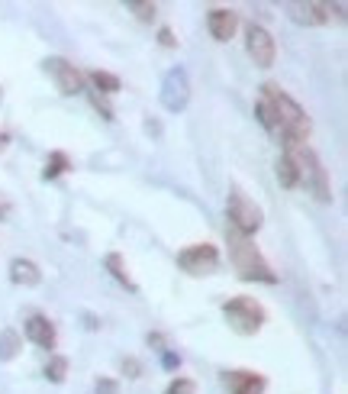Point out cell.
I'll list each match as a JSON object with an SVG mask.
<instances>
[{
  "mask_svg": "<svg viewBox=\"0 0 348 394\" xmlns=\"http://www.w3.org/2000/svg\"><path fill=\"white\" fill-rule=\"evenodd\" d=\"M0 220H7V204H0Z\"/></svg>",
  "mask_w": 348,
  "mask_h": 394,
  "instance_id": "cell-33",
  "label": "cell"
},
{
  "mask_svg": "<svg viewBox=\"0 0 348 394\" xmlns=\"http://www.w3.org/2000/svg\"><path fill=\"white\" fill-rule=\"evenodd\" d=\"M255 113H258V123L268 129L271 136H281V129H278V117H274V110H271V104H268L265 97L255 104Z\"/></svg>",
  "mask_w": 348,
  "mask_h": 394,
  "instance_id": "cell-19",
  "label": "cell"
},
{
  "mask_svg": "<svg viewBox=\"0 0 348 394\" xmlns=\"http://www.w3.org/2000/svg\"><path fill=\"white\" fill-rule=\"evenodd\" d=\"M7 142H10V133H4V129H0V152L7 149Z\"/></svg>",
  "mask_w": 348,
  "mask_h": 394,
  "instance_id": "cell-31",
  "label": "cell"
},
{
  "mask_svg": "<svg viewBox=\"0 0 348 394\" xmlns=\"http://www.w3.org/2000/svg\"><path fill=\"white\" fill-rule=\"evenodd\" d=\"M158 43L165 46V49H174V46H178V39H174V33H171L168 26H161V29H158Z\"/></svg>",
  "mask_w": 348,
  "mask_h": 394,
  "instance_id": "cell-27",
  "label": "cell"
},
{
  "mask_svg": "<svg viewBox=\"0 0 348 394\" xmlns=\"http://www.w3.org/2000/svg\"><path fill=\"white\" fill-rule=\"evenodd\" d=\"M146 129H148V133H155V136H158V133H161V127H158V123H152V120H148V123H146Z\"/></svg>",
  "mask_w": 348,
  "mask_h": 394,
  "instance_id": "cell-32",
  "label": "cell"
},
{
  "mask_svg": "<svg viewBox=\"0 0 348 394\" xmlns=\"http://www.w3.org/2000/svg\"><path fill=\"white\" fill-rule=\"evenodd\" d=\"M261 97L271 104L274 117H278V129H281V139H284V149L287 146H307L310 129H313V127H310L307 110H303L290 94L281 91L278 85H271V81L261 87Z\"/></svg>",
  "mask_w": 348,
  "mask_h": 394,
  "instance_id": "cell-1",
  "label": "cell"
},
{
  "mask_svg": "<svg viewBox=\"0 0 348 394\" xmlns=\"http://www.w3.org/2000/svg\"><path fill=\"white\" fill-rule=\"evenodd\" d=\"M104 265H107V272H110L126 291H133V294L139 291V288H136V282L129 278V272H126V262H123V255H119V252H110V255H107Z\"/></svg>",
  "mask_w": 348,
  "mask_h": 394,
  "instance_id": "cell-16",
  "label": "cell"
},
{
  "mask_svg": "<svg viewBox=\"0 0 348 394\" xmlns=\"http://www.w3.org/2000/svg\"><path fill=\"white\" fill-rule=\"evenodd\" d=\"M226 211H229V230H236L239 236H245V240L255 236V233L261 230V223H265L261 207H258L255 201H249L239 188L229 191V204H226Z\"/></svg>",
  "mask_w": 348,
  "mask_h": 394,
  "instance_id": "cell-5",
  "label": "cell"
},
{
  "mask_svg": "<svg viewBox=\"0 0 348 394\" xmlns=\"http://www.w3.org/2000/svg\"><path fill=\"white\" fill-rule=\"evenodd\" d=\"M226 385H229V394H261L268 381L258 372H226Z\"/></svg>",
  "mask_w": 348,
  "mask_h": 394,
  "instance_id": "cell-13",
  "label": "cell"
},
{
  "mask_svg": "<svg viewBox=\"0 0 348 394\" xmlns=\"http://www.w3.org/2000/svg\"><path fill=\"white\" fill-rule=\"evenodd\" d=\"M68 169H71L68 155H65V152H52L49 162H45V169H42V178H45V181H55V178H62Z\"/></svg>",
  "mask_w": 348,
  "mask_h": 394,
  "instance_id": "cell-18",
  "label": "cell"
},
{
  "mask_svg": "<svg viewBox=\"0 0 348 394\" xmlns=\"http://www.w3.org/2000/svg\"><path fill=\"white\" fill-rule=\"evenodd\" d=\"M245 49H249L251 62H255L258 68H271L274 55H278L274 36L268 33L265 26H258V23H249V26H245Z\"/></svg>",
  "mask_w": 348,
  "mask_h": 394,
  "instance_id": "cell-9",
  "label": "cell"
},
{
  "mask_svg": "<svg viewBox=\"0 0 348 394\" xmlns=\"http://www.w3.org/2000/svg\"><path fill=\"white\" fill-rule=\"evenodd\" d=\"M278 181H281V188H287V191L300 184L297 181V169H293V162L287 159V155H281V159H278Z\"/></svg>",
  "mask_w": 348,
  "mask_h": 394,
  "instance_id": "cell-21",
  "label": "cell"
},
{
  "mask_svg": "<svg viewBox=\"0 0 348 394\" xmlns=\"http://www.w3.org/2000/svg\"><path fill=\"white\" fill-rule=\"evenodd\" d=\"M23 349V339L16 330H0V362H10L16 359Z\"/></svg>",
  "mask_w": 348,
  "mask_h": 394,
  "instance_id": "cell-17",
  "label": "cell"
},
{
  "mask_svg": "<svg viewBox=\"0 0 348 394\" xmlns=\"http://www.w3.org/2000/svg\"><path fill=\"white\" fill-rule=\"evenodd\" d=\"M126 7L136 14V20H142V23H152L155 20V14H158V7H155L152 0H129Z\"/></svg>",
  "mask_w": 348,
  "mask_h": 394,
  "instance_id": "cell-22",
  "label": "cell"
},
{
  "mask_svg": "<svg viewBox=\"0 0 348 394\" xmlns=\"http://www.w3.org/2000/svg\"><path fill=\"white\" fill-rule=\"evenodd\" d=\"M226 246H229V262L239 272L242 282H261V284H278V275L265 262V255L258 252V246L236 230H226Z\"/></svg>",
  "mask_w": 348,
  "mask_h": 394,
  "instance_id": "cell-2",
  "label": "cell"
},
{
  "mask_svg": "<svg viewBox=\"0 0 348 394\" xmlns=\"http://www.w3.org/2000/svg\"><path fill=\"white\" fill-rule=\"evenodd\" d=\"M207 26L216 43H229L239 29V14H232V10H226V7H213L207 14Z\"/></svg>",
  "mask_w": 348,
  "mask_h": 394,
  "instance_id": "cell-10",
  "label": "cell"
},
{
  "mask_svg": "<svg viewBox=\"0 0 348 394\" xmlns=\"http://www.w3.org/2000/svg\"><path fill=\"white\" fill-rule=\"evenodd\" d=\"M161 366H165V368H178V366H181V359H178V356H174V352H161Z\"/></svg>",
  "mask_w": 348,
  "mask_h": 394,
  "instance_id": "cell-29",
  "label": "cell"
},
{
  "mask_svg": "<svg viewBox=\"0 0 348 394\" xmlns=\"http://www.w3.org/2000/svg\"><path fill=\"white\" fill-rule=\"evenodd\" d=\"M290 20L300 26H320V23L332 20V7L329 4H287Z\"/></svg>",
  "mask_w": 348,
  "mask_h": 394,
  "instance_id": "cell-12",
  "label": "cell"
},
{
  "mask_svg": "<svg viewBox=\"0 0 348 394\" xmlns=\"http://www.w3.org/2000/svg\"><path fill=\"white\" fill-rule=\"evenodd\" d=\"M45 378H49L52 385H62V381L68 378V359H65V356H52V359L45 362Z\"/></svg>",
  "mask_w": 348,
  "mask_h": 394,
  "instance_id": "cell-20",
  "label": "cell"
},
{
  "mask_svg": "<svg viewBox=\"0 0 348 394\" xmlns=\"http://www.w3.org/2000/svg\"><path fill=\"white\" fill-rule=\"evenodd\" d=\"M84 326H87V330H97V317H94V314H84Z\"/></svg>",
  "mask_w": 348,
  "mask_h": 394,
  "instance_id": "cell-30",
  "label": "cell"
},
{
  "mask_svg": "<svg viewBox=\"0 0 348 394\" xmlns=\"http://www.w3.org/2000/svg\"><path fill=\"white\" fill-rule=\"evenodd\" d=\"M87 97H91V104H94V110L104 117V120H113V107L107 104V97H100L97 91H87Z\"/></svg>",
  "mask_w": 348,
  "mask_h": 394,
  "instance_id": "cell-23",
  "label": "cell"
},
{
  "mask_svg": "<svg viewBox=\"0 0 348 394\" xmlns=\"http://www.w3.org/2000/svg\"><path fill=\"white\" fill-rule=\"evenodd\" d=\"M94 394H116V381H113V378H97Z\"/></svg>",
  "mask_w": 348,
  "mask_h": 394,
  "instance_id": "cell-26",
  "label": "cell"
},
{
  "mask_svg": "<svg viewBox=\"0 0 348 394\" xmlns=\"http://www.w3.org/2000/svg\"><path fill=\"white\" fill-rule=\"evenodd\" d=\"M161 107L168 113H181L190 100V81H187V71L184 68H171L161 81Z\"/></svg>",
  "mask_w": 348,
  "mask_h": 394,
  "instance_id": "cell-7",
  "label": "cell"
},
{
  "mask_svg": "<svg viewBox=\"0 0 348 394\" xmlns=\"http://www.w3.org/2000/svg\"><path fill=\"white\" fill-rule=\"evenodd\" d=\"M10 282L23 284V288H36L42 282V272L33 259H13L10 262Z\"/></svg>",
  "mask_w": 348,
  "mask_h": 394,
  "instance_id": "cell-14",
  "label": "cell"
},
{
  "mask_svg": "<svg viewBox=\"0 0 348 394\" xmlns=\"http://www.w3.org/2000/svg\"><path fill=\"white\" fill-rule=\"evenodd\" d=\"M84 81H91L100 97H110V94L123 91V81L116 75H110V71H91V75H84Z\"/></svg>",
  "mask_w": 348,
  "mask_h": 394,
  "instance_id": "cell-15",
  "label": "cell"
},
{
  "mask_svg": "<svg viewBox=\"0 0 348 394\" xmlns=\"http://www.w3.org/2000/svg\"><path fill=\"white\" fill-rule=\"evenodd\" d=\"M284 155L293 162V169H297V181L303 184L316 201L329 204V201H332V188H329V175H326V169H322L320 155L310 146H287Z\"/></svg>",
  "mask_w": 348,
  "mask_h": 394,
  "instance_id": "cell-3",
  "label": "cell"
},
{
  "mask_svg": "<svg viewBox=\"0 0 348 394\" xmlns=\"http://www.w3.org/2000/svg\"><path fill=\"white\" fill-rule=\"evenodd\" d=\"M197 391V385L190 378H174L171 385L165 388V394H194Z\"/></svg>",
  "mask_w": 348,
  "mask_h": 394,
  "instance_id": "cell-24",
  "label": "cell"
},
{
  "mask_svg": "<svg viewBox=\"0 0 348 394\" xmlns=\"http://www.w3.org/2000/svg\"><path fill=\"white\" fill-rule=\"evenodd\" d=\"M23 333H26L29 343L42 346V349H55V326H52L49 317H42V314H29L23 320Z\"/></svg>",
  "mask_w": 348,
  "mask_h": 394,
  "instance_id": "cell-11",
  "label": "cell"
},
{
  "mask_svg": "<svg viewBox=\"0 0 348 394\" xmlns=\"http://www.w3.org/2000/svg\"><path fill=\"white\" fill-rule=\"evenodd\" d=\"M42 68H45V75H52L55 87L65 94V97L84 94V71H77L71 62H65V58L52 55V58H45V62H42Z\"/></svg>",
  "mask_w": 348,
  "mask_h": 394,
  "instance_id": "cell-8",
  "label": "cell"
},
{
  "mask_svg": "<svg viewBox=\"0 0 348 394\" xmlns=\"http://www.w3.org/2000/svg\"><path fill=\"white\" fill-rule=\"evenodd\" d=\"M119 368H123L126 378H142V362H139V359H133V356L119 362Z\"/></svg>",
  "mask_w": 348,
  "mask_h": 394,
  "instance_id": "cell-25",
  "label": "cell"
},
{
  "mask_svg": "<svg viewBox=\"0 0 348 394\" xmlns=\"http://www.w3.org/2000/svg\"><path fill=\"white\" fill-rule=\"evenodd\" d=\"M146 343L152 346V349L165 352V336H161V333H148V336H146Z\"/></svg>",
  "mask_w": 348,
  "mask_h": 394,
  "instance_id": "cell-28",
  "label": "cell"
},
{
  "mask_svg": "<svg viewBox=\"0 0 348 394\" xmlns=\"http://www.w3.org/2000/svg\"><path fill=\"white\" fill-rule=\"evenodd\" d=\"M178 265H181V272L197 275V278L200 275H213L219 268V249L210 246V243H194V246L178 252Z\"/></svg>",
  "mask_w": 348,
  "mask_h": 394,
  "instance_id": "cell-6",
  "label": "cell"
},
{
  "mask_svg": "<svg viewBox=\"0 0 348 394\" xmlns=\"http://www.w3.org/2000/svg\"><path fill=\"white\" fill-rule=\"evenodd\" d=\"M223 317L239 336H255L265 324V307L255 297H229L223 304Z\"/></svg>",
  "mask_w": 348,
  "mask_h": 394,
  "instance_id": "cell-4",
  "label": "cell"
}]
</instances>
